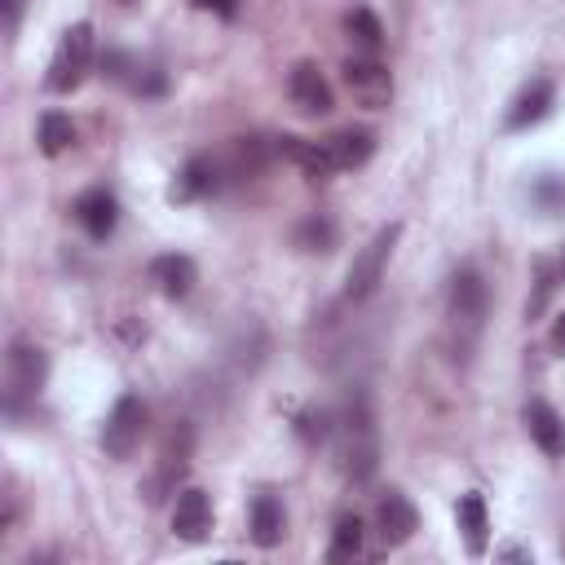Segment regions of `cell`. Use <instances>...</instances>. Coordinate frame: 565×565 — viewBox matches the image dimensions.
Instances as JSON below:
<instances>
[{
    "label": "cell",
    "instance_id": "1",
    "mask_svg": "<svg viewBox=\"0 0 565 565\" xmlns=\"http://www.w3.org/2000/svg\"><path fill=\"white\" fill-rule=\"evenodd\" d=\"M486 309H490V296H486V282L477 269H459L450 278V300H446V322H450V335L459 349H472L481 327H486Z\"/></svg>",
    "mask_w": 565,
    "mask_h": 565
},
{
    "label": "cell",
    "instance_id": "2",
    "mask_svg": "<svg viewBox=\"0 0 565 565\" xmlns=\"http://www.w3.org/2000/svg\"><path fill=\"white\" fill-rule=\"evenodd\" d=\"M93 66V26L88 22H75L62 31L57 49H53V62H49V75H44V88L49 93H71L84 84Z\"/></svg>",
    "mask_w": 565,
    "mask_h": 565
},
{
    "label": "cell",
    "instance_id": "3",
    "mask_svg": "<svg viewBox=\"0 0 565 565\" xmlns=\"http://www.w3.org/2000/svg\"><path fill=\"white\" fill-rule=\"evenodd\" d=\"M44 375H49L44 349H40L35 340L18 335V340L9 344V353H4V384H9V388H4V406L18 411L26 397H35L40 384H44Z\"/></svg>",
    "mask_w": 565,
    "mask_h": 565
},
{
    "label": "cell",
    "instance_id": "4",
    "mask_svg": "<svg viewBox=\"0 0 565 565\" xmlns=\"http://www.w3.org/2000/svg\"><path fill=\"white\" fill-rule=\"evenodd\" d=\"M397 234H402V225H384V230H375L371 243L353 256L349 278H344V296H349V300H366V296L384 282V265H388V256H393Z\"/></svg>",
    "mask_w": 565,
    "mask_h": 565
},
{
    "label": "cell",
    "instance_id": "5",
    "mask_svg": "<svg viewBox=\"0 0 565 565\" xmlns=\"http://www.w3.org/2000/svg\"><path fill=\"white\" fill-rule=\"evenodd\" d=\"M380 463V441H375V424L371 411L358 406V415L344 419V446H340V472L349 481H366Z\"/></svg>",
    "mask_w": 565,
    "mask_h": 565
},
{
    "label": "cell",
    "instance_id": "6",
    "mask_svg": "<svg viewBox=\"0 0 565 565\" xmlns=\"http://www.w3.org/2000/svg\"><path fill=\"white\" fill-rule=\"evenodd\" d=\"M344 88L353 93L358 106L384 110V106L393 102V71H388L380 57H371V53H353V57L344 62Z\"/></svg>",
    "mask_w": 565,
    "mask_h": 565
},
{
    "label": "cell",
    "instance_id": "7",
    "mask_svg": "<svg viewBox=\"0 0 565 565\" xmlns=\"http://www.w3.org/2000/svg\"><path fill=\"white\" fill-rule=\"evenodd\" d=\"M141 433H146V406H141V397L124 393V397L110 406V415H106L102 450H106L110 459H128V455L141 446Z\"/></svg>",
    "mask_w": 565,
    "mask_h": 565
},
{
    "label": "cell",
    "instance_id": "8",
    "mask_svg": "<svg viewBox=\"0 0 565 565\" xmlns=\"http://www.w3.org/2000/svg\"><path fill=\"white\" fill-rule=\"evenodd\" d=\"M190 450H194L190 424L172 428L168 441H163V450H159V463H154V472H150V481H146V499H150V503H163V499L177 490V481H181L185 468H190Z\"/></svg>",
    "mask_w": 565,
    "mask_h": 565
},
{
    "label": "cell",
    "instance_id": "9",
    "mask_svg": "<svg viewBox=\"0 0 565 565\" xmlns=\"http://www.w3.org/2000/svg\"><path fill=\"white\" fill-rule=\"evenodd\" d=\"M375 530H380L384 547H402V543H411V534L419 530V512H415V503H411L402 490H388V494L375 503Z\"/></svg>",
    "mask_w": 565,
    "mask_h": 565
},
{
    "label": "cell",
    "instance_id": "10",
    "mask_svg": "<svg viewBox=\"0 0 565 565\" xmlns=\"http://www.w3.org/2000/svg\"><path fill=\"white\" fill-rule=\"evenodd\" d=\"M75 221L84 225V234L88 238H110L115 234V221H119V203H115V194L110 190H102V185H93V190H84L79 199H75Z\"/></svg>",
    "mask_w": 565,
    "mask_h": 565
},
{
    "label": "cell",
    "instance_id": "11",
    "mask_svg": "<svg viewBox=\"0 0 565 565\" xmlns=\"http://www.w3.org/2000/svg\"><path fill=\"white\" fill-rule=\"evenodd\" d=\"M287 93H291V102H296L305 115H327V110L335 106V97H331V84L322 79V71H318L313 62H300V66L291 71V79H287Z\"/></svg>",
    "mask_w": 565,
    "mask_h": 565
},
{
    "label": "cell",
    "instance_id": "12",
    "mask_svg": "<svg viewBox=\"0 0 565 565\" xmlns=\"http://www.w3.org/2000/svg\"><path fill=\"white\" fill-rule=\"evenodd\" d=\"M194 260L190 256H181V252H168V256H159V260H150V282L159 287V296H168V300H185L190 291H194Z\"/></svg>",
    "mask_w": 565,
    "mask_h": 565
},
{
    "label": "cell",
    "instance_id": "13",
    "mask_svg": "<svg viewBox=\"0 0 565 565\" xmlns=\"http://www.w3.org/2000/svg\"><path fill=\"white\" fill-rule=\"evenodd\" d=\"M212 525V503L203 490H181L177 503H172V534L185 539V543H199Z\"/></svg>",
    "mask_w": 565,
    "mask_h": 565
},
{
    "label": "cell",
    "instance_id": "14",
    "mask_svg": "<svg viewBox=\"0 0 565 565\" xmlns=\"http://www.w3.org/2000/svg\"><path fill=\"white\" fill-rule=\"evenodd\" d=\"M552 97H556V88H552V79L547 75H534L516 97H512V110H508V128L516 132V128H530V124H539L547 110H552Z\"/></svg>",
    "mask_w": 565,
    "mask_h": 565
},
{
    "label": "cell",
    "instance_id": "15",
    "mask_svg": "<svg viewBox=\"0 0 565 565\" xmlns=\"http://www.w3.org/2000/svg\"><path fill=\"white\" fill-rule=\"evenodd\" d=\"M278 150L305 172V177H313V181H322V177H331V172H340L335 168V154H331V146L327 141H305V137H278Z\"/></svg>",
    "mask_w": 565,
    "mask_h": 565
},
{
    "label": "cell",
    "instance_id": "16",
    "mask_svg": "<svg viewBox=\"0 0 565 565\" xmlns=\"http://www.w3.org/2000/svg\"><path fill=\"white\" fill-rule=\"evenodd\" d=\"M525 428H530V437H534V446L543 455H552V459L565 455V419L547 402H530L525 406Z\"/></svg>",
    "mask_w": 565,
    "mask_h": 565
},
{
    "label": "cell",
    "instance_id": "17",
    "mask_svg": "<svg viewBox=\"0 0 565 565\" xmlns=\"http://www.w3.org/2000/svg\"><path fill=\"white\" fill-rule=\"evenodd\" d=\"M327 146H331L340 172L344 168H362L371 159V150H375V132L371 128H340V132L327 137Z\"/></svg>",
    "mask_w": 565,
    "mask_h": 565
},
{
    "label": "cell",
    "instance_id": "18",
    "mask_svg": "<svg viewBox=\"0 0 565 565\" xmlns=\"http://www.w3.org/2000/svg\"><path fill=\"white\" fill-rule=\"evenodd\" d=\"M212 190H216V163H212V159H190V163L181 168L177 185L168 190V199H172V203H190V199H203V194H212Z\"/></svg>",
    "mask_w": 565,
    "mask_h": 565
},
{
    "label": "cell",
    "instance_id": "19",
    "mask_svg": "<svg viewBox=\"0 0 565 565\" xmlns=\"http://www.w3.org/2000/svg\"><path fill=\"white\" fill-rule=\"evenodd\" d=\"M455 516H459V530H463L468 552H472V556H481V552H486V539H490L486 499H481V494H463V499H459V508H455Z\"/></svg>",
    "mask_w": 565,
    "mask_h": 565
},
{
    "label": "cell",
    "instance_id": "20",
    "mask_svg": "<svg viewBox=\"0 0 565 565\" xmlns=\"http://www.w3.org/2000/svg\"><path fill=\"white\" fill-rule=\"evenodd\" d=\"M252 539H256V547H278L282 543V503L274 494L252 499Z\"/></svg>",
    "mask_w": 565,
    "mask_h": 565
},
{
    "label": "cell",
    "instance_id": "21",
    "mask_svg": "<svg viewBox=\"0 0 565 565\" xmlns=\"http://www.w3.org/2000/svg\"><path fill=\"white\" fill-rule=\"evenodd\" d=\"M344 35L353 40L358 53H371V57H375L380 44H384V26H380V18H375L371 9H362V4L344 13Z\"/></svg>",
    "mask_w": 565,
    "mask_h": 565
},
{
    "label": "cell",
    "instance_id": "22",
    "mask_svg": "<svg viewBox=\"0 0 565 565\" xmlns=\"http://www.w3.org/2000/svg\"><path fill=\"white\" fill-rule=\"evenodd\" d=\"M362 547H366L362 521H358L353 512L335 516V530H331V561H353V556H362Z\"/></svg>",
    "mask_w": 565,
    "mask_h": 565
},
{
    "label": "cell",
    "instance_id": "23",
    "mask_svg": "<svg viewBox=\"0 0 565 565\" xmlns=\"http://www.w3.org/2000/svg\"><path fill=\"white\" fill-rule=\"evenodd\" d=\"M40 154H49V159H57L62 150H71V141H75V124L66 119V115H57V110H49V115H40Z\"/></svg>",
    "mask_w": 565,
    "mask_h": 565
},
{
    "label": "cell",
    "instance_id": "24",
    "mask_svg": "<svg viewBox=\"0 0 565 565\" xmlns=\"http://www.w3.org/2000/svg\"><path fill=\"white\" fill-rule=\"evenodd\" d=\"M335 243V225L327 216H309L300 230H296V247L300 252H331Z\"/></svg>",
    "mask_w": 565,
    "mask_h": 565
},
{
    "label": "cell",
    "instance_id": "25",
    "mask_svg": "<svg viewBox=\"0 0 565 565\" xmlns=\"http://www.w3.org/2000/svg\"><path fill=\"white\" fill-rule=\"evenodd\" d=\"M530 199L543 207V212H561L565 207V177H539Z\"/></svg>",
    "mask_w": 565,
    "mask_h": 565
},
{
    "label": "cell",
    "instance_id": "26",
    "mask_svg": "<svg viewBox=\"0 0 565 565\" xmlns=\"http://www.w3.org/2000/svg\"><path fill=\"white\" fill-rule=\"evenodd\" d=\"M199 9H212V13H221V18H234V9H238V0H194Z\"/></svg>",
    "mask_w": 565,
    "mask_h": 565
},
{
    "label": "cell",
    "instance_id": "27",
    "mask_svg": "<svg viewBox=\"0 0 565 565\" xmlns=\"http://www.w3.org/2000/svg\"><path fill=\"white\" fill-rule=\"evenodd\" d=\"M4 9V26H18V13H22V0H0Z\"/></svg>",
    "mask_w": 565,
    "mask_h": 565
},
{
    "label": "cell",
    "instance_id": "28",
    "mask_svg": "<svg viewBox=\"0 0 565 565\" xmlns=\"http://www.w3.org/2000/svg\"><path fill=\"white\" fill-rule=\"evenodd\" d=\"M552 344H556V353L565 358V313L556 318V327H552Z\"/></svg>",
    "mask_w": 565,
    "mask_h": 565
},
{
    "label": "cell",
    "instance_id": "29",
    "mask_svg": "<svg viewBox=\"0 0 565 565\" xmlns=\"http://www.w3.org/2000/svg\"><path fill=\"white\" fill-rule=\"evenodd\" d=\"M561 278H565V256H561Z\"/></svg>",
    "mask_w": 565,
    "mask_h": 565
},
{
    "label": "cell",
    "instance_id": "30",
    "mask_svg": "<svg viewBox=\"0 0 565 565\" xmlns=\"http://www.w3.org/2000/svg\"><path fill=\"white\" fill-rule=\"evenodd\" d=\"M124 4H132V0H124Z\"/></svg>",
    "mask_w": 565,
    "mask_h": 565
}]
</instances>
